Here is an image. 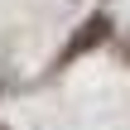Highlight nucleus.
<instances>
[{"instance_id": "nucleus-1", "label": "nucleus", "mask_w": 130, "mask_h": 130, "mask_svg": "<svg viewBox=\"0 0 130 130\" xmlns=\"http://www.w3.org/2000/svg\"><path fill=\"white\" fill-rule=\"evenodd\" d=\"M106 34H111V19H106V14H92V19H87V24L77 29V39H72V43L63 48V63L82 58V53H87V48H96V43H101Z\"/></svg>"}]
</instances>
